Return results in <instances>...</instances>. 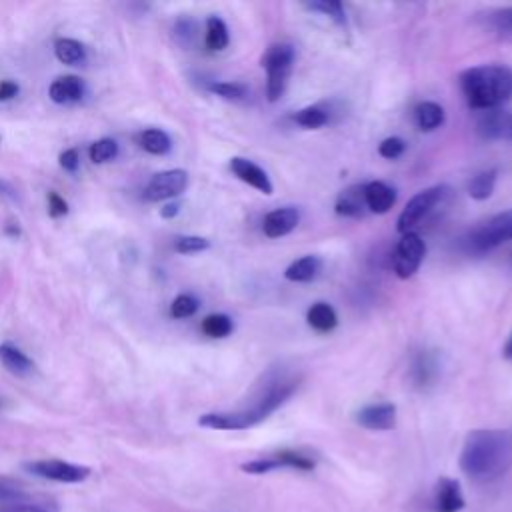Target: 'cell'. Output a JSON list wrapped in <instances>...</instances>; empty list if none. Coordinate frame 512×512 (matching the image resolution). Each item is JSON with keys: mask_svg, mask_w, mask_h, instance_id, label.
Masks as SVG:
<instances>
[{"mask_svg": "<svg viewBox=\"0 0 512 512\" xmlns=\"http://www.w3.org/2000/svg\"><path fill=\"white\" fill-rule=\"evenodd\" d=\"M300 376L284 366L268 368L256 382L250 402L238 410L230 412H208L198 418V424L210 430H246L262 420H266L272 412H276L284 402L292 398L298 390Z\"/></svg>", "mask_w": 512, "mask_h": 512, "instance_id": "cell-1", "label": "cell"}, {"mask_svg": "<svg viewBox=\"0 0 512 512\" xmlns=\"http://www.w3.org/2000/svg\"><path fill=\"white\" fill-rule=\"evenodd\" d=\"M460 470L476 482H492L512 466V432L498 428H480L466 434L460 458Z\"/></svg>", "mask_w": 512, "mask_h": 512, "instance_id": "cell-2", "label": "cell"}, {"mask_svg": "<svg viewBox=\"0 0 512 512\" xmlns=\"http://www.w3.org/2000/svg\"><path fill=\"white\" fill-rule=\"evenodd\" d=\"M466 104L474 110L500 108L512 98V70L504 64H478L458 74Z\"/></svg>", "mask_w": 512, "mask_h": 512, "instance_id": "cell-3", "label": "cell"}, {"mask_svg": "<svg viewBox=\"0 0 512 512\" xmlns=\"http://www.w3.org/2000/svg\"><path fill=\"white\" fill-rule=\"evenodd\" d=\"M294 46L286 42H276L266 48L262 56V68L266 70V98L278 102L286 88L294 66Z\"/></svg>", "mask_w": 512, "mask_h": 512, "instance_id": "cell-4", "label": "cell"}, {"mask_svg": "<svg viewBox=\"0 0 512 512\" xmlns=\"http://www.w3.org/2000/svg\"><path fill=\"white\" fill-rule=\"evenodd\" d=\"M450 186L446 184H436L430 188L420 190L418 194H414L408 204L402 208L398 220H396V230L400 234L412 232L424 218H428L438 206H442L446 202V198L450 196Z\"/></svg>", "mask_w": 512, "mask_h": 512, "instance_id": "cell-5", "label": "cell"}, {"mask_svg": "<svg viewBox=\"0 0 512 512\" xmlns=\"http://www.w3.org/2000/svg\"><path fill=\"white\" fill-rule=\"evenodd\" d=\"M510 240H512V208L490 216L468 234V244L478 254L490 252Z\"/></svg>", "mask_w": 512, "mask_h": 512, "instance_id": "cell-6", "label": "cell"}, {"mask_svg": "<svg viewBox=\"0 0 512 512\" xmlns=\"http://www.w3.org/2000/svg\"><path fill=\"white\" fill-rule=\"evenodd\" d=\"M314 466H316V460L302 450H280V452L244 462L242 470L248 474H266V472H272L278 468H292V470L308 472V470H314Z\"/></svg>", "mask_w": 512, "mask_h": 512, "instance_id": "cell-7", "label": "cell"}, {"mask_svg": "<svg viewBox=\"0 0 512 512\" xmlns=\"http://www.w3.org/2000/svg\"><path fill=\"white\" fill-rule=\"evenodd\" d=\"M424 256H426V244L420 238V234L416 232L402 234L400 240L396 242L394 256H392V266L396 276L400 280L412 278L418 272Z\"/></svg>", "mask_w": 512, "mask_h": 512, "instance_id": "cell-8", "label": "cell"}, {"mask_svg": "<svg viewBox=\"0 0 512 512\" xmlns=\"http://www.w3.org/2000/svg\"><path fill=\"white\" fill-rule=\"evenodd\" d=\"M188 188V172L182 168H170L156 172L144 188L148 202H162L180 196Z\"/></svg>", "mask_w": 512, "mask_h": 512, "instance_id": "cell-9", "label": "cell"}, {"mask_svg": "<svg viewBox=\"0 0 512 512\" xmlns=\"http://www.w3.org/2000/svg\"><path fill=\"white\" fill-rule=\"evenodd\" d=\"M26 470L34 476L46 478V480H54V482H64V484H74V482H82L88 478L90 468L80 466V464H72V462H64V460H36V462H28Z\"/></svg>", "mask_w": 512, "mask_h": 512, "instance_id": "cell-10", "label": "cell"}, {"mask_svg": "<svg viewBox=\"0 0 512 512\" xmlns=\"http://www.w3.org/2000/svg\"><path fill=\"white\" fill-rule=\"evenodd\" d=\"M354 420L358 426L366 430H374V432L392 430L396 426V406L392 402L368 404L354 414Z\"/></svg>", "mask_w": 512, "mask_h": 512, "instance_id": "cell-11", "label": "cell"}, {"mask_svg": "<svg viewBox=\"0 0 512 512\" xmlns=\"http://www.w3.org/2000/svg\"><path fill=\"white\" fill-rule=\"evenodd\" d=\"M228 166H230L232 174H234L238 180H242L244 184L256 188L258 192H262V194H266V196H270V194L274 192V186H272L268 174H266L264 168H260L256 162H252V160H248V158H242V156H234V158H230V164H228Z\"/></svg>", "mask_w": 512, "mask_h": 512, "instance_id": "cell-12", "label": "cell"}, {"mask_svg": "<svg viewBox=\"0 0 512 512\" xmlns=\"http://www.w3.org/2000/svg\"><path fill=\"white\" fill-rule=\"evenodd\" d=\"M476 132L484 140H498L512 132V112L502 108L484 110L476 122Z\"/></svg>", "mask_w": 512, "mask_h": 512, "instance_id": "cell-13", "label": "cell"}, {"mask_svg": "<svg viewBox=\"0 0 512 512\" xmlns=\"http://www.w3.org/2000/svg\"><path fill=\"white\" fill-rule=\"evenodd\" d=\"M300 222V212L294 206H282L268 212L262 220V232L268 238H282L290 234Z\"/></svg>", "mask_w": 512, "mask_h": 512, "instance_id": "cell-14", "label": "cell"}, {"mask_svg": "<svg viewBox=\"0 0 512 512\" xmlns=\"http://www.w3.org/2000/svg\"><path fill=\"white\" fill-rule=\"evenodd\" d=\"M480 28L500 40H512V6L488 8L476 14Z\"/></svg>", "mask_w": 512, "mask_h": 512, "instance_id": "cell-15", "label": "cell"}, {"mask_svg": "<svg viewBox=\"0 0 512 512\" xmlns=\"http://www.w3.org/2000/svg\"><path fill=\"white\" fill-rule=\"evenodd\" d=\"M434 512H460L464 508V496L460 484L452 478H440L432 494Z\"/></svg>", "mask_w": 512, "mask_h": 512, "instance_id": "cell-16", "label": "cell"}, {"mask_svg": "<svg viewBox=\"0 0 512 512\" xmlns=\"http://www.w3.org/2000/svg\"><path fill=\"white\" fill-rule=\"evenodd\" d=\"M334 212L344 218H362L368 212L366 198H364V184H352L344 188L336 196Z\"/></svg>", "mask_w": 512, "mask_h": 512, "instance_id": "cell-17", "label": "cell"}, {"mask_svg": "<svg viewBox=\"0 0 512 512\" xmlns=\"http://www.w3.org/2000/svg\"><path fill=\"white\" fill-rule=\"evenodd\" d=\"M364 198L368 212L386 214L396 204V190L382 180H372L364 184Z\"/></svg>", "mask_w": 512, "mask_h": 512, "instance_id": "cell-18", "label": "cell"}, {"mask_svg": "<svg viewBox=\"0 0 512 512\" xmlns=\"http://www.w3.org/2000/svg\"><path fill=\"white\" fill-rule=\"evenodd\" d=\"M438 356L432 350H418L412 358V382L418 388L430 386L438 378Z\"/></svg>", "mask_w": 512, "mask_h": 512, "instance_id": "cell-19", "label": "cell"}, {"mask_svg": "<svg viewBox=\"0 0 512 512\" xmlns=\"http://www.w3.org/2000/svg\"><path fill=\"white\" fill-rule=\"evenodd\" d=\"M84 82L78 76L66 74L56 78L50 88H48V96L54 104H72L78 102L84 96Z\"/></svg>", "mask_w": 512, "mask_h": 512, "instance_id": "cell-20", "label": "cell"}, {"mask_svg": "<svg viewBox=\"0 0 512 512\" xmlns=\"http://www.w3.org/2000/svg\"><path fill=\"white\" fill-rule=\"evenodd\" d=\"M0 362L2 366L14 374V376H28L34 372L36 364L32 358L26 356V352H22L18 346H14L12 342H2L0 344Z\"/></svg>", "mask_w": 512, "mask_h": 512, "instance_id": "cell-21", "label": "cell"}, {"mask_svg": "<svg viewBox=\"0 0 512 512\" xmlns=\"http://www.w3.org/2000/svg\"><path fill=\"white\" fill-rule=\"evenodd\" d=\"M444 108L438 102L424 100L418 102L414 108V122L422 132H434L444 124Z\"/></svg>", "mask_w": 512, "mask_h": 512, "instance_id": "cell-22", "label": "cell"}, {"mask_svg": "<svg viewBox=\"0 0 512 512\" xmlns=\"http://www.w3.org/2000/svg\"><path fill=\"white\" fill-rule=\"evenodd\" d=\"M322 272V260L314 254H306L294 260L286 270L284 278L290 282H312Z\"/></svg>", "mask_w": 512, "mask_h": 512, "instance_id": "cell-23", "label": "cell"}, {"mask_svg": "<svg viewBox=\"0 0 512 512\" xmlns=\"http://www.w3.org/2000/svg\"><path fill=\"white\" fill-rule=\"evenodd\" d=\"M306 322L316 332H332L338 326L336 310L328 302H314L306 312Z\"/></svg>", "mask_w": 512, "mask_h": 512, "instance_id": "cell-24", "label": "cell"}, {"mask_svg": "<svg viewBox=\"0 0 512 512\" xmlns=\"http://www.w3.org/2000/svg\"><path fill=\"white\" fill-rule=\"evenodd\" d=\"M54 56L66 66H80L86 62V48L74 38H58L54 42Z\"/></svg>", "mask_w": 512, "mask_h": 512, "instance_id": "cell-25", "label": "cell"}, {"mask_svg": "<svg viewBox=\"0 0 512 512\" xmlns=\"http://www.w3.org/2000/svg\"><path fill=\"white\" fill-rule=\"evenodd\" d=\"M136 140L142 150H146L148 154H154V156H164L172 150L170 136L160 128H146L136 136Z\"/></svg>", "mask_w": 512, "mask_h": 512, "instance_id": "cell-26", "label": "cell"}, {"mask_svg": "<svg viewBox=\"0 0 512 512\" xmlns=\"http://www.w3.org/2000/svg\"><path fill=\"white\" fill-rule=\"evenodd\" d=\"M496 180H498V170L496 168H488V170H482L478 174H474L470 180H468V186H466V192L470 198L474 200H488L494 192V186H496Z\"/></svg>", "mask_w": 512, "mask_h": 512, "instance_id": "cell-27", "label": "cell"}, {"mask_svg": "<svg viewBox=\"0 0 512 512\" xmlns=\"http://www.w3.org/2000/svg\"><path fill=\"white\" fill-rule=\"evenodd\" d=\"M204 40H206L208 50H212V52H222L228 46V42H230L228 26L220 16H208Z\"/></svg>", "mask_w": 512, "mask_h": 512, "instance_id": "cell-28", "label": "cell"}, {"mask_svg": "<svg viewBox=\"0 0 512 512\" xmlns=\"http://www.w3.org/2000/svg\"><path fill=\"white\" fill-rule=\"evenodd\" d=\"M200 330L210 336V338H226L232 334L234 330V322L228 314H208L202 324Z\"/></svg>", "mask_w": 512, "mask_h": 512, "instance_id": "cell-29", "label": "cell"}, {"mask_svg": "<svg viewBox=\"0 0 512 512\" xmlns=\"http://www.w3.org/2000/svg\"><path fill=\"white\" fill-rule=\"evenodd\" d=\"M304 8L328 16L338 26H346V22H348L346 12H344V4L340 0H314V2H306Z\"/></svg>", "mask_w": 512, "mask_h": 512, "instance_id": "cell-30", "label": "cell"}, {"mask_svg": "<svg viewBox=\"0 0 512 512\" xmlns=\"http://www.w3.org/2000/svg\"><path fill=\"white\" fill-rule=\"evenodd\" d=\"M328 120H330V114L322 106H316V104L314 106H306V108H302V110H298L294 114V122L298 126L310 128V130L328 124Z\"/></svg>", "mask_w": 512, "mask_h": 512, "instance_id": "cell-31", "label": "cell"}, {"mask_svg": "<svg viewBox=\"0 0 512 512\" xmlns=\"http://www.w3.org/2000/svg\"><path fill=\"white\" fill-rule=\"evenodd\" d=\"M88 156L94 164H106L118 156V142L114 138H100L90 144Z\"/></svg>", "mask_w": 512, "mask_h": 512, "instance_id": "cell-32", "label": "cell"}, {"mask_svg": "<svg viewBox=\"0 0 512 512\" xmlns=\"http://www.w3.org/2000/svg\"><path fill=\"white\" fill-rule=\"evenodd\" d=\"M198 308H200V300L196 296H192V294H178L172 300V304H170V316L178 318V320L190 318V316H194L198 312Z\"/></svg>", "mask_w": 512, "mask_h": 512, "instance_id": "cell-33", "label": "cell"}, {"mask_svg": "<svg viewBox=\"0 0 512 512\" xmlns=\"http://www.w3.org/2000/svg\"><path fill=\"white\" fill-rule=\"evenodd\" d=\"M206 88L224 100H242L248 96V88L240 82H210Z\"/></svg>", "mask_w": 512, "mask_h": 512, "instance_id": "cell-34", "label": "cell"}, {"mask_svg": "<svg viewBox=\"0 0 512 512\" xmlns=\"http://www.w3.org/2000/svg\"><path fill=\"white\" fill-rule=\"evenodd\" d=\"M208 248H210V242L204 236L184 234V236L174 238V250L178 254H196V252H204Z\"/></svg>", "mask_w": 512, "mask_h": 512, "instance_id": "cell-35", "label": "cell"}, {"mask_svg": "<svg viewBox=\"0 0 512 512\" xmlns=\"http://www.w3.org/2000/svg\"><path fill=\"white\" fill-rule=\"evenodd\" d=\"M404 150H406V142H404L402 138H398V136L384 138V140L380 142V146H378V154H380L382 158H386V160H396V158H400V156L404 154Z\"/></svg>", "mask_w": 512, "mask_h": 512, "instance_id": "cell-36", "label": "cell"}, {"mask_svg": "<svg viewBox=\"0 0 512 512\" xmlns=\"http://www.w3.org/2000/svg\"><path fill=\"white\" fill-rule=\"evenodd\" d=\"M58 164L66 172H76L80 168V152L76 148H66L64 152H60Z\"/></svg>", "mask_w": 512, "mask_h": 512, "instance_id": "cell-37", "label": "cell"}, {"mask_svg": "<svg viewBox=\"0 0 512 512\" xmlns=\"http://www.w3.org/2000/svg\"><path fill=\"white\" fill-rule=\"evenodd\" d=\"M48 214L52 218H60L68 214V202L58 192H48Z\"/></svg>", "mask_w": 512, "mask_h": 512, "instance_id": "cell-38", "label": "cell"}, {"mask_svg": "<svg viewBox=\"0 0 512 512\" xmlns=\"http://www.w3.org/2000/svg\"><path fill=\"white\" fill-rule=\"evenodd\" d=\"M0 512H56L52 506H42V504H12L0 508Z\"/></svg>", "mask_w": 512, "mask_h": 512, "instance_id": "cell-39", "label": "cell"}, {"mask_svg": "<svg viewBox=\"0 0 512 512\" xmlns=\"http://www.w3.org/2000/svg\"><path fill=\"white\" fill-rule=\"evenodd\" d=\"M20 86L14 80H0V102H10L18 96Z\"/></svg>", "mask_w": 512, "mask_h": 512, "instance_id": "cell-40", "label": "cell"}, {"mask_svg": "<svg viewBox=\"0 0 512 512\" xmlns=\"http://www.w3.org/2000/svg\"><path fill=\"white\" fill-rule=\"evenodd\" d=\"M22 498H24V496H22L18 490L0 484V502H2V504H10V506H12V504H20Z\"/></svg>", "mask_w": 512, "mask_h": 512, "instance_id": "cell-41", "label": "cell"}, {"mask_svg": "<svg viewBox=\"0 0 512 512\" xmlns=\"http://www.w3.org/2000/svg\"><path fill=\"white\" fill-rule=\"evenodd\" d=\"M178 212H180V204H178V202H168V204H164V206L160 208V216H162L164 220L174 218Z\"/></svg>", "mask_w": 512, "mask_h": 512, "instance_id": "cell-42", "label": "cell"}, {"mask_svg": "<svg viewBox=\"0 0 512 512\" xmlns=\"http://www.w3.org/2000/svg\"><path fill=\"white\" fill-rule=\"evenodd\" d=\"M502 356H504V360H510V362H512V334L508 336L506 344L502 346Z\"/></svg>", "mask_w": 512, "mask_h": 512, "instance_id": "cell-43", "label": "cell"}, {"mask_svg": "<svg viewBox=\"0 0 512 512\" xmlns=\"http://www.w3.org/2000/svg\"><path fill=\"white\" fill-rule=\"evenodd\" d=\"M0 194H4V196H8V198H16V194H14V190L8 186V182H4V180H0Z\"/></svg>", "mask_w": 512, "mask_h": 512, "instance_id": "cell-44", "label": "cell"}, {"mask_svg": "<svg viewBox=\"0 0 512 512\" xmlns=\"http://www.w3.org/2000/svg\"><path fill=\"white\" fill-rule=\"evenodd\" d=\"M510 138H512V132H510Z\"/></svg>", "mask_w": 512, "mask_h": 512, "instance_id": "cell-45", "label": "cell"}, {"mask_svg": "<svg viewBox=\"0 0 512 512\" xmlns=\"http://www.w3.org/2000/svg\"><path fill=\"white\" fill-rule=\"evenodd\" d=\"M0 140H2V138H0Z\"/></svg>", "mask_w": 512, "mask_h": 512, "instance_id": "cell-46", "label": "cell"}]
</instances>
